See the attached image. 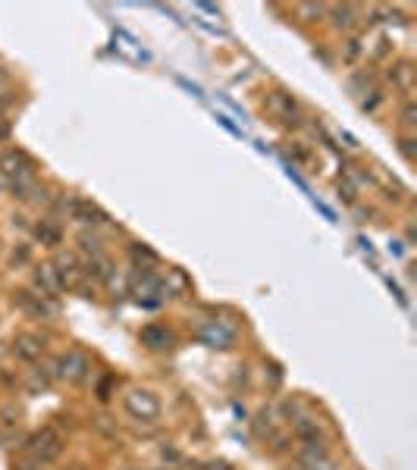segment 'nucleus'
<instances>
[{
  "label": "nucleus",
  "instance_id": "1",
  "mask_svg": "<svg viewBox=\"0 0 417 470\" xmlns=\"http://www.w3.org/2000/svg\"><path fill=\"white\" fill-rule=\"evenodd\" d=\"M26 451H29V457H32V461H38V464H51V461H57V457L63 455V436H60V432L54 430V426H45L41 432L29 436Z\"/></svg>",
  "mask_w": 417,
  "mask_h": 470
},
{
  "label": "nucleus",
  "instance_id": "2",
  "mask_svg": "<svg viewBox=\"0 0 417 470\" xmlns=\"http://www.w3.org/2000/svg\"><path fill=\"white\" fill-rule=\"evenodd\" d=\"M91 373V361L82 354V351H66L63 357L57 361V376L70 382H85Z\"/></svg>",
  "mask_w": 417,
  "mask_h": 470
},
{
  "label": "nucleus",
  "instance_id": "3",
  "mask_svg": "<svg viewBox=\"0 0 417 470\" xmlns=\"http://www.w3.org/2000/svg\"><path fill=\"white\" fill-rule=\"evenodd\" d=\"M126 407H129V414L139 420H157V414H160L157 395H151L148 389H132V392L126 395Z\"/></svg>",
  "mask_w": 417,
  "mask_h": 470
},
{
  "label": "nucleus",
  "instance_id": "4",
  "mask_svg": "<svg viewBox=\"0 0 417 470\" xmlns=\"http://www.w3.org/2000/svg\"><path fill=\"white\" fill-rule=\"evenodd\" d=\"M198 338L214 345V348H229V345L235 342V332L229 329V326H223L220 320H207V323H201V329H198Z\"/></svg>",
  "mask_w": 417,
  "mask_h": 470
},
{
  "label": "nucleus",
  "instance_id": "5",
  "mask_svg": "<svg viewBox=\"0 0 417 470\" xmlns=\"http://www.w3.org/2000/svg\"><path fill=\"white\" fill-rule=\"evenodd\" d=\"M51 295H32V292H16V304L22 307V311H29L32 317H54L57 313V304L54 301H47Z\"/></svg>",
  "mask_w": 417,
  "mask_h": 470
},
{
  "label": "nucleus",
  "instance_id": "6",
  "mask_svg": "<svg viewBox=\"0 0 417 470\" xmlns=\"http://www.w3.org/2000/svg\"><path fill=\"white\" fill-rule=\"evenodd\" d=\"M0 169H3L7 175H13V179H29L32 169H35V163L29 160L22 150H7V154L0 157Z\"/></svg>",
  "mask_w": 417,
  "mask_h": 470
},
{
  "label": "nucleus",
  "instance_id": "7",
  "mask_svg": "<svg viewBox=\"0 0 417 470\" xmlns=\"http://www.w3.org/2000/svg\"><path fill=\"white\" fill-rule=\"evenodd\" d=\"M35 282H38V288H41V295H57V292H63V279H60V273L54 267H41L38 273H35Z\"/></svg>",
  "mask_w": 417,
  "mask_h": 470
},
{
  "label": "nucleus",
  "instance_id": "8",
  "mask_svg": "<svg viewBox=\"0 0 417 470\" xmlns=\"http://www.w3.org/2000/svg\"><path fill=\"white\" fill-rule=\"evenodd\" d=\"M70 213H72V219H79V223H101V219H107L91 201H82V198L70 201Z\"/></svg>",
  "mask_w": 417,
  "mask_h": 470
},
{
  "label": "nucleus",
  "instance_id": "9",
  "mask_svg": "<svg viewBox=\"0 0 417 470\" xmlns=\"http://www.w3.org/2000/svg\"><path fill=\"white\" fill-rule=\"evenodd\" d=\"M170 342L173 332L166 326H145L141 329V345H148V348H170Z\"/></svg>",
  "mask_w": 417,
  "mask_h": 470
},
{
  "label": "nucleus",
  "instance_id": "10",
  "mask_svg": "<svg viewBox=\"0 0 417 470\" xmlns=\"http://www.w3.org/2000/svg\"><path fill=\"white\" fill-rule=\"evenodd\" d=\"M270 110L276 113V116H283V123H295L298 107H295V100H292V94L276 91V94L270 97Z\"/></svg>",
  "mask_w": 417,
  "mask_h": 470
},
{
  "label": "nucleus",
  "instance_id": "11",
  "mask_svg": "<svg viewBox=\"0 0 417 470\" xmlns=\"http://www.w3.org/2000/svg\"><path fill=\"white\" fill-rule=\"evenodd\" d=\"M54 269L60 273L63 285H76V282H79V260H76V254H60L57 263H54Z\"/></svg>",
  "mask_w": 417,
  "mask_h": 470
},
{
  "label": "nucleus",
  "instance_id": "12",
  "mask_svg": "<svg viewBox=\"0 0 417 470\" xmlns=\"http://www.w3.org/2000/svg\"><path fill=\"white\" fill-rule=\"evenodd\" d=\"M13 351H16V357H22V361H38L41 357V342L35 336H19L13 342Z\"/></svg>",
  "mask_w": 417,
  "mask_h": 470
},
{
  "label": "nucleus",
  "instance_id": "13",
  "mask_svg": "<svg viewBox=\"0 0 417 470\" xmlns=\"http://www.w3.org/2000/svg\"><path fill=\"white\" fill-rule=\"evenodd\" d=\"M392 79H395V85L402 88V91H411V88H414V69H411V63H398V66L392 69Z\"/></svg>",
  "mask_w": 417,
  "mask_h": 470
},
{
  "label": "nucleus",
  "instance_id": "14",
  "mask_svg": "<svg viewBox=\"0 0 417 470\" xmlns=\"http://www.w3.org/2000/svg\"><path fill=\"white\" fill-rule=\"evenodd\" d=\"M295 432L301 439H308V442H314V439L320 436V430H317V420H310V417H298L295 420Z\"/></svg>",
  "mask_w": 417,
  "mask_h": 470
},
{
  "label": "nucleus",
  "instance_id": "15",
  "mask_svg": "<svg viewBox=\"0 0 417 470\" xmlns=\"http://www.w3.org/2000/svg\"><path fill=\"white\" fill-rule=\"evenodd\" d=\"M88 276H95V279H107L110 276V260L104 254H97V257H91L88 260Z\"/></svg>",
  "mask_w": 417,
  "mask_h": 470
},
{
  "label": "nucleus",
  "instance_id": "16",
  "mask_svg": "<svg viewBox=\"0 0 417 470\" xmlns=\"http://www.w3.org/2000/svg\"><path fill=\"white\" fill-rule=\"evenodd\" d=\"M79 248H82L85 254L97 257V254H101V238H97V235H88V232H82V235H79Z\"/></svg>",
  "mask_w": 417,
  "mask_h": 470
},
{
  "label": "nucleus",
  "instance_id": "17",
  "mask_svg": "<svg viewBox=\"0 0 417 470\" xmlns=\"http://www.w3.org/2000/svg\"><path fill=\"white\" fill-rule=\"evenodd\" d=\"M354 13H358L354 6H336V10H333L336 25H339V29H352V25H354V19H352Z\"/></svg>",
  "mask_w": 417,
  "mask_h": 470
},
{
  "label": "nucleus",
  "instance_id": "18",
  "mask_svg": "<svg viewBox=\"0 0 417 470\" xmlns=\"http://www.w3.org/2000/svg\"><path fill=\"white\" fill-rule=\"evenodd\" d=\"M132 257L135 260H148V263L157 260V254H154L151 248H145V244H132Z\"/></svg>",
  "mask_w": 417,
  "mask_h": 470
},
{
  "label": "nucleus",
  "instance_id": "19",
  "mask_svg": "<svg viewBox=\"0 0 417 470\" xmlns=\"http://www.w3.org/2000/svg\"><path fill=\"white\" fill-rule=\"evenodd\" d=\"M38 238H41V242H57V238H60V232L57 229H54V226H41V229H38Z\"/></svg>",
  "mask_w": 417,
  "mask_h": 470
},
{
  "label": "nucleus",
  "instance_id": "20",
  "mask_svg": "<svg viewBox=\"0 0 417 470\" xmlns=\"http://www.w3.org/2000/svg\"><path fill=\"white\" fill-rule=\"evenodd\" d=\"M414 116H417L414 104H404V110H402V123H404V125H414V123H417Z\"/></svg>",
  "mask_w": 417,
  "mask_h": 470
},
{
  "label": "nucleus",
  "instance_id": "21",
  "mask_svg": "<svg viewBox=\"0 0 417 470\" xmlns=\"http://www.w3.org/2000/svg\"><path fill=\"white\" fill-rule=\"evenodd\" d=\"M45 464H38V461H22V464H16L13 470H41Z\"/></svg>",
  "mask_w": 417,
  "mask_h": 470
},
{
  "label": "nucleus",
  "instance_id": "22",
  "mask_svg": "<svg viewBox=\"0 0 417 470\" xmlns=\"http://www.w3.org/2000/svg\"><path fill=\"white\" fill-rule=\"evenodd\" d=\"M301 470H329V464L323 461V464H308V467H301Z\"/></svg>",
  "mask_w": 417,
  "mask_h": 470
},
{
  "label": "nucleus",
  "instance_id": "23",
  "mask_svg": "<svg viewBox=\"0 0 417 470\" xmlns=\"http://www.w3.org/2000/svg\"><path fill=\"white\" fill-rule=\"evenodd\" d=\"M7 135H10V125L3 123V119H0V141H3V138H7Z\"/></svg>",
  "mask_w": 417,
  "mask_h": 470
},
{
  "label": "nucleus",
  "instance_id": "24",
  "mask_svg": "<svg viewBox=\"0 0 417 470\" xmlns=\"http://www.w3.org/2000/svg\"><path fill=\"white\" fill-rule=\"evenodd\" d=\"M207 467H210V470H229V467H226V464H223V461H217V464H207Z\"/></svg>",
  "mask_w": 417,
  "mask_h": 470
},
{
  "label": "nucleus",
  "instance_id": "25",
  "mask_svg": "<svg viewBox=\"0 0 417 470\" xmlns=\"http://www.w3.org/2000/svg\"><path fill=\"white\" fill-rule=\"evenodd\" d=\"M70 470H85V467H70Z\"/></svg>",
  "mask_w": 417,
  "mask_h": 470
}]
</instances>
